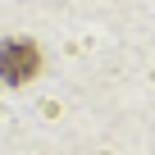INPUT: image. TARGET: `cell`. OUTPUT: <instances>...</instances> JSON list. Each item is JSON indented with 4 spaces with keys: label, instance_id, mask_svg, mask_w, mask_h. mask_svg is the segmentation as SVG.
<instances>
[{
    "label": "cell",
    "instance_id": "cell-1",
    "mask_svg": "<svg viewBox=\"0 0 155 155\" xmlns=\"http://www.w3.org/2000/svg\"><path fill=\"white\" fill-rule=\"evenodd\" d=\"M37 68H41V50H37L28 37H9V41H0V78H5L9 87L32 82Z\"/></svg>",
    "mask_w": 155,
    "mask_h": 155
}]
</instances>
